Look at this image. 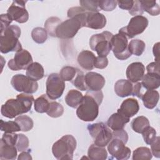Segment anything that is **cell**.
<instances>
[{
  "label": "cell",
  "mask_w": 160,
  "mask_h": 160,
  "mask_svg": "<svg viewBox=\"0 0 160 160\" xmlns=\"http://www.w3.org/2000/svg\"><path fill=\"white\" fill-rule=\"evenodd\" d=\"M12 21L10 19L7 13L1 14V32L8 28Z\"/></svg>",
  "instance_id": "cell-47"
},
{
  "label": "cell",
  "mask_w": 160,
  "mask_h": 160,
  "mask_svg": "<svg viewBox=\"0 0 160 160\" xmlns=\"http://www.w3.org/2000/svg\"><path fill=\"white\" fill-rule=\"evenodd\" d=\"M153 54L156 62H159V42L156 43L152 48Z\"/></svg>",
  "instance_id": "cell-52"
},
{
  "label": "cell",
  "mask_w": 160,
  "mask_h": 160,
  "mask_svg": "<svg viewBox=\"0 0 160 160\" xmlns=\"http://www.w3.org/2000/svg\"><path fill=\"white\" fill-rule=\"evenodd\" d=\"M125 144L126 143L121 139L112 138L108 144V152L118 160H126L129 158L131 151Z\"/></svg>",
  "instance_id": "cell-12"
},
{
  "label": "cell",
  "mask_w": 160,
  "mask_h": 160,
  "mask_svg": "<svg viewBox=\"0 0 160 160\" xmlns=\"http://www.w3.org/2000/svg\"><path fill=\"white\" fill-rule=\"evenodd\" d=\"M0 123L1 130L5 133H14L21 131L19 124L15 121H4L2 119H1Z\"/></svg>",
  "instance_id": "cell-37"
},
{
  "label": "cell",
  "mask_w": 160,
  "mask_h": 160,
  "mask_svg": "<svg viewBox=\"0 0 160 160\" xmlns=\"http://www.w3.org/2000/svg\"><path fill=\"white\" fill-rule=\"evenodd\" d=\"M18 160H24V159L30 160V159H32V157L29 152L25 151H22L21 154H19L18 158Z\"/></svg>",
  "instance_id": "cell-53"
},
{
  "label": "cell",
  "mask_w": 160,
  "mask_h": 160,
  "mask_svg": "<svg viewBox=\"0 0 160 160\" xmlns=\"http://www.w3.org/2000/svg\"><path fill=\"white\" fill-rule=\"evenodd\" d=\"M108 65V59L106 57L98 56L96 58L94 68L98 69H104Z\"/></svg>",
  "instance_id": "cell-46"
},
{
  "label": "cell",
  "mask_w": 160,
  "mask_h": 160,
  "mask_svg": "<svg viewBox=\"0 0 160 160\" xmlns=\"http://www.w3.org/2000/svg\"><path fill=\"white\" fill-rule=\"evenodd\" d=\"M111 45V50L117 59L126 60L131 56L128 49V38L124 34L119 32L113 35Z\"/></svg>",
  "instance_id": "cell-9"
},
{
  "label": "cell",
  "mask_w": 160,
  "mask_h": 160,
  "mask_svg": "<svg viewBox=\"0 0 160 160\" xmlns=\"http://www.w3.org/2000/svg\"><path fill=\"white\" fill-rule=\"evenodd\" d=\"M46 96V94H42L34 100V109L36 112L44 113L48 111L49 102Z\"/></svg>",
  "instance_id": "cell-34"
},
{
  "label": "cell",
  "mask_w": 160,
  "mask_h": 160,
  "mask_svg": "<svg viewBox=\"0 0 160 160\" xmlns=\"http://www.w3.org/2000/svg\"><path fill=\"white\" fill-rule=\"evenodd\" d=\"M142 84L141 82H134L133 86V91L132 93V96H137L139 98H141L142 95Z\"/></svg>",
  "instance_id": "cell-50"
},
{
  "label": "cell",
  "mask_w": 160,
  "mask_h": 160,
  "mask_svg": "<svg viewBox=\"0 0 160 160\" xmlns=\"http://www.w3.org/2000/svg\"><path fill=\"white\" fill-rule=\"evenodd\" d=\"M88 156L92 160H105L108 157V152L104 147L92 144L88 149Z\"/></svg>",
  "instance_id": "cell-26"
},
{
  "label": "cell",
  "mask_w": 160,
  "mask_h": 160,
  "mask_svg": "<svg viewBox=\"0 0 160 160\" xmlns=\"http://www.w3.org/2000/svg\"><path fill=\"white\" fill-rule=\"evenodd\" d=\"M113 34L109 31H103L92 35L89 39V46L96 51L98 56L106 57L111 50V39Z\"/></svg>",
  "instance_id": "cell-5"
},
{
  "label": "cell",
  "mask_w": 160,
  "mask_h": 160,
  "mask_svg": "<svg viewBox=\"0 0 160 160\" xmlns=\"http://www.w3.org/2000/svg\"><path fill=\"white\" fill-rule=\"evenodd\" d=\"M14 121L19 124L22 131L27 132L33 128L34 123L32 119L26 115H21L15 118Z\"/></svg>",
  "instance_id": "cell-32"
},
{
  "label": "cell",
  "mask_w": 160,
  "mask_h": 160,
  "mask_svg": "<svg viewBox=\"0 0 160 160\" xmlns=\"http://www.w3.org/2000/svg\"><path fill=\"white\" fill-rule=\"evenodd\" d=\"M134 1H117V4L119 7L122 9L125 10H130L133 6Z\"/></svg>",
  "instance_id": "cell-51"
},
{
  "label": "cell",
  "mask_w": 160,
  "mask_h": 160,
  "mask_svg": "<svg viewBox=\"0 0 160 160\" xmlns=\"http://www.w3.org/2000/svg\"><path fill=\"white\" fill-rule=\"evenodd\" d=\"M146 70L148 71V73L151 74H159V62H152L149 63L147 67Z\"/></svg>",
  "instance_id": "cell-49"
},
{
  "label": "cell",
  "mask_w": 160,
  "mask_h": 160,
  "mask_svg": "<svg viewBox=\"0 0 160 160\" xmlns=\"http://www.w3.org/2000/svg\"><path fill=\"white\" fill-rule=\"evenodd\" d=\"M133 82L126 79H119L114 84V91L116 94L121 98L132 95L133 91Z\"/></svg>",
  "instance_id": "cell-20"
},
{
  "label": "cell",
  "mask_w": 160,
  "mask_h": 160,
  "mask_svg": "<svg viewBox=\"0 0 160 160\" xmlns=\"http://www.w3.org/2000/svg\"><path fill=\"white\" fill-rule=\"evenodd\" d=\"M112 138H118L123 141L126 144L128 140V134L123 129L118 131H113Z\"/></svg>",
  "instance_id": "cell-48"
},
{
  "label": "cell",
  "mask_w": 160,
  "mask_h": 160,
  "mask_svg": "<svg viewBox=\"0 0 160 160\" xmlns=\"http://www.w3.org/2000/svg\"><path fill=\"white\" fill-rule=\"evenodd\" d=\"M102 99L101 91L87 92L77 108L76 115L78 118L86 122L95 120L99 114V106Z\"/></svg>",
  "instance_id": "cell-1"
},
{
  "label": "cell",
  "mask_w": 160,
  "mask_h": 160,
  "mask_svg": "<svg viewBox=\"0 0 160 160\" xmlns=\"http://www.w3.org/2000/svg\"><path fill=\"white\" fill-rule=\"evenodd\" d=\"M21 32L20 28L16 25H10L1 32L0 50L2 53L18 52L22 49L21 44L19 41Z\"/></svg>",
  "instance_id": "cell-3"
},
{
  "label": "cell",
  "mask_w": 160,
  "mask_h": 160,
  "mask_svg": "<svg viewBox=\"0 0 160 160\" xmlns=\"http://www.w3.org/2000/svg\"><path fill=\"white\" fill-rule=\"evenodd\" d=\"M88 129L94 139V144L98 146H106L112 138V132L104 122L89 124Z\"/></svg>",
  "instance_id": "cell-6"
},
{
  "label": "cell",
  "mask_w": 160,
  "mask_h": 160,
  "mask_svg": "<svg viewBox=\"0 0 160 160\" xmlns=\"http://www.w3.org/2000/svg\"><path fill=\"white\" fill-rule=\"evenodd\" d=\"M34 101V98L31 94H18L16 99H9L2 105L1 114L6 118L12 119L18 115L26 113L31 110Z\"/></svg>",
  "instance_id": "cell-2"
},
{
  "label": "cell",
  "mask_w": 160,
  "mask_h": 160,
  "mask_svg": "<svg viewBox=\"0 0 160 160\" xmlns=\"http://www.w3.org/2000/svg\"><path fill=\"white\" fill-rule=\"evenodd\" d=\"M81 7L89 12H96L100 11V8L98 6V1H79Z\"/></svg>",
  "instance_id": "cell-41"
},
{
  "label": "cell",
  "mask_w": 160,
  "mask_h": 160,
  "mask_svg": "<svg viewBox=\"0 0 160 160\" xmlns=\"http://www.w3.org/2000/svg\"><path fill=\"white\" fill-rule=\"evenodd\" d=\"M32 63V58L29 51L22 49L16 52L13 59L9 61L8 68L12 71H19L21 69H27Z\"/></svg>",
  "instance_id": "cell-14"
},
{
  "label": "cell",
  "mask_w": 160,
  "mask_h": 160,
  "mask_svg": "<svg viewBox=\"0 0 160 160\" xmlns=\"http://www.w3.org/2000/svg\"><path fill=\"white\" fill-rule=\"evenodd\" d=\"M61 20L57 17H51L48 18L44 24L45 29L52 37H56V29L61 22Z\"/></svg>",
  "instance_id": "cell-38"
},
{
  "label": "cell",
  "mask_w": 160,
  "mask_h": 160,
  "mask_svg": "<svg viewBox=\"0 0 160 160\" xmlns=\"http://www.w3.org/2000/svg\"><path fill=\"white\" fill-rule=\"evenodd\" d=\"M145 67L141 62H134L130 64L126 71V77L132 82H137L141 81L144 74Z\"/></svg>",
  "instance_id": "cell-17"
},
{
  "label": "cell",
  "mask_w": 160,
  "mask_h": 160,
  "mask_svg": "<svg viewBox=\"0 0 160 160\" xmlns=\"http://www.w3.org/2000/svg\"><path fill=\"white\" fill-rule=\"evenodd\" d=\"M76 148V140L74 137L66 134L53 144L52 152L54 156L59 160L72 159Z\"/></svg>",
  "instance_id": "cell-4"
},
{
  "label": "cell",
  "mask_w": 160,
  "mask_h": 160,
  "mask_svg": "<svg viewBox=\"0 0 160 160\" xmlns=\"http://www.w3.org/2000/svg\"><path fill=\"white\" fill-rule=\"evenodd\" d=\"M145 42L140 39H132L128 44V49L131 54L137 56H141L145 50Z\"/></svg>",
  "instance_id": "cell-28"
},
{
  "label": "cell",
  "mask_w": 160,
  "mask_h": 160,
  "mask_svg": "<svg viewBox=\"0 0 160 160\" xmlns=\"http://www.w3.org/2000/svg\"><path fill=\"white\" fill-rule=\"evenodd\" d=\"M139 105L138 101L134 98H128L123 101L118 112L126 118H130L138 113Z\"/></svg>",
  "instance_id": "cell-18"
},
{
  "label": "cell",
  "mask_w": 160,
  "mask_h": 160,
  "mask_svg": "<svg viewBox=\"0 0 160 160\" xmlns=\"http://www.w3.org/2000/svg\"><path fill=\"white\" fill-rule=\"evenodd\" d=\"M26 76L36 81L40 80L44 76V68L40 63L32 62L26 69Z\"/></svg>",
  "instance_id": "cell-25"
},
{
  "label": "cell",
  "mask_w": 160,
  "mask_h": 160,
  "mask_svg": "<svg viewBox=\"0 0 160 160\" xmlns=\"http://www.w3.org/2000/svg\"><path fill=\"white\" fill-rule=\"evenodd\" d=\"M46 86L47 96L50 99L55 100L62 95L65 89V82L59 74L52 73L47 78Z\"/></svg>",
  "instance_id": "cell-10"
},
{
  "label": "cell",
  "mask_w": 160,
  "mask_h": 160,
  "mask_svg": "<svg viewBox=\"0 0 160 160\" xmlns=\"http://www.w3.org/2000/svg\"><path fill=\"white\" fill-rule=\"evenodd\" d=\"M82 98L83 96L80 91L75 89H71L67 93L65 97V101L69 107L77 108L81 103Z\"/></svg>",
  "instance_id": "cell-27"
},
{
  "label": "cell",
  "mask_w": 160,
  "mask_h": 160,
  "mask_svg": "<svg viewBox=\"0 0 160 160\" xmlns=\"http://www.w3.org/2000/svg\"><path fill=\"white\" fill-rule=\"evenodd\" d=\"M78 69L66 66L63 67L59 72V76L64 81H72L77 74Z\"/></svg>",
  "instance_id": "cell-36"
},
{
  "label": "cell",
  "mask_w": 160,
  "mask_h": 160,
  "mask_svg": "<svg viewBox=\"0 0 160 160\" xmlns=\"http://www.w3.org/2000/svg\"><path fill=\"white\" fill-rule=\"evenodd\" d=\"M148 19L143 16H136L132 18L128 26L121 28L119 32L124 34L128 38H132L144 32L148 26Z\"/></svg>",
  "instance_id": "cell-8"
},
{
  "label": "cell",
  "mask_w": 160,
  "mask_h": 160,
  "mask_svg": "<svg viewBox=\"0 0 160 160\" xmlns=\"http://www.w3.org/2000/svg\"><path fill=\"white\" fill-rule=\"evenodd\" d=\"M152 157L151 151L147 147H139L133 151L132 154L133 160H150Z\"/></svg>",
  "instance_id": "cell-31"
},
{
  "label": "cell",
  "mask_w": 160,
  "mask_h": 160,
  "mask_svg": "<svg viewBox=\"0 0 160 160\" xmlns=\"http://www.w3.org/2000/svg\"><path fill=\"white\" fill-rule=\"evenodd\" d=\"M29 139L27 136L23 134H18L16 147L18 151L22 152L26 151L29 146Z\"/></svg>",
  "instance_id": "cell-42"
},
{
  "label": "cell",
  "mask_w": 160,
  "mask_h": 160,
  "mask_svg": "<svg viewBox=\"0 0 160 160\" xmlns=\"http://www.w3.org/2000/svg\"><path fill=\"white\" fill-rule=\"evenodd\" d=\"M143 9L140 1H134L133 6L129 11V13L132 16H141L143 14Z\"/></svg>",
  "instance_id": "cell-44"
},
{
  "label": "cell",
  "mask_w": 160,
  "mask_h": 160,
  "mask_svg": "<svg viewBox=\"0 0 160 160\" xmlns=\"http://www.w3.org/2000/svg\"><path fill=\"white\" fill-rule=\"evenodd\" d=\"M117 5V1L102 0L98 1V6L100 9L105 11H111L114 10Z\"/></svg>",
  "instance_id": "cell-43"
},
{
  "label": "cell",
  "mask_w": 160,
  "mask_h": 160,
  "mask_svg": "<svg viewBox=\"0 0 160 160\" xmlns=\"http://www.w3.org/2000/svg\"><path fill=\"white\" fill-rule=\"evenodd\" d=\"M83 27L81 21L78 18H71L62 21L56 29V37L68 39L72 38L77 34L79 29Z\"/></svg>",
  "instance_id": "cell-7"
},
{
  "label": "cell",
  "mask_w": 160,
  "mask_h": 160,
  "mask_svg": "<svg viewBox=\"0 0 160 160\" xmlns=\"http://www.w3.org/2000/svg\"><path fill=\"white\" fill-rule=\"evenodd\" d=\"M31 37L36 43L42 44L48 38V32L44 28L37 27L32 29L31 32Z\"/></svg>",
  "instance_id": "cell-35"
},
{
  "label": "cell",
  "mask_w": 160,
  "mask_h": 160,
  "mask_svg": "<svg viewBox=\"0 0 160 160\" xmlns=\"http://www.w3.org/2000/svg\"><path fill=\"white\" fill-rule=\"evenodd\" d=\"M11 84L17 91L28 94L34 93L38 89V84L36 81L22 74L14 75L11 79Z\"/></svg>",
  "instance_id": "cell-11"
},
{
  "label": "cell",
  "mask_w": 160,
  "mask_h": 160,
  "mask_svg": "<svg viewBox=\"0 0 160 160\" xmlns=\"http://www.w3.org/2000/svg\"><path fill=\"white\" fill-rule=\"evenodd\" d=\"M149 126V121L147 118L143 116H138L131 122V127L134 131L142 133L143 131Z\"/></svg>",
  "instance_id": "cell-29"
},
{
  "label": "cell",
  "mask_w": 160,
  "mask_h": 160,
  "mask_svg": "<svg viewBox=\"0 0 160 160\" xmlns=\"http://www.w3.org/2000/svg\"><path fill=\"white\" fill-rule=\"evenodd\" d=\"M143 11L151 16H158L160 13V8L156 1H140Z\"/></svg>",
  "instance_id": "cell-30"
},
{
  "label": "cell",
  "mask_w": 160,
  "mask_h": 160,
  "mask_svg": "<svg viewBox=\"0 0 160 160\" xmlns=\"http://www.w3.org/2000/svg\"><path fill=\"white\" fill-rule=\"evenodd\" d=\"M129 121V118H126L118 112L112 114L107 121V126L113 131L121 130Z\"/></svg>",
  "instance_id": "cell-21"
},
{
  "label": "cell",
  "mask_w": 160,
  "mask_h": 160,
  "mask_svg": "<svg viewBox=\"0 0 160 160\" xmlns=\"http://www.w3.org/2000/svg\"><path fill=\"white\" fill-rule=\"evenodd\" d=\"M96 58L92 52L88 50H84L78 54L77 61L82 69L85 70H92L94 68Z\"/></svg>",
  "instance_id": "cell-19"
},
{
  "label": "cell",
  "mask_w": 160,
  "mask_h": 160,
  "mask_svg": "<svg viewBox=\"0 0 160 160\" xmlns=\"http://www.w3.org/2000/svg\"><path fill=\"white\" fill-rule=\"evenodd\" d=\"M18 149L14 145L7 144L1 140L0 159L1 160H14L16 159Z\"/></svg>",
  "instance_id": "cell-22"
},
{
  "label": "cell",
  "mask_w": 160,
  "mask_h": 160,
  "mask_svg": "<svg viewBox=\"0 0 160 160\" xmlns=\"http://www.w3.org/2000/svg\"><path fill=\"white\" fill-rule=\"evenodd\" d=\"M85 82L88 90L99 91L105 84V79L100 74L95 72H89L85 75Z\"/></svg>",
  "instance_id": "cell-16"
},
{
  "label": "cell",
  "mask_w": 160,
  "mask_h": 160,
  "mask_svg": "<svg viewBox=\"0 0 160 160\" xmlns=\"http://www.w3.org/2000/svg\"><path fill=\"white\" fill-rule=\"evenodd\" d=\"M141 99L143 102L144 107L152 109L156 106L159 101V94L156 90H147L142 94Z\"/></svg>",
  "instance_id": "cell-23"
},
{
  "label": "cell",
  "mask_w": 160,
  "mask_h": 160,
  "mask_svg": "<svg viewBox=\"0 0 160 160\" xmlns=\"http://www.w3.org/2000/svg\"><path fill=\"white\" fill-rule=\"evenodd\" d=\"M27 1H14L7 10V14L12 21L19 23H24L29 19V13L25 4Z\"/></svg>",
  "instance_id": "cell-13"
},
{
  "label": "cell",
  "mask_w": 160,
  "mask_h": 160,
  "mask_svg": "<svg viewBox=\"0 0 160 160\" xmlns=\"http://www.w3.org/2000/svg\"><path fill=\"white\" fill-rule=\"evenodd\" d=\"M160 138L159 136H157L156 140L151 144V153L156 158H160V142H159Z\"/></svg>",
  "instance_id": "cell-45"
},
{
  "label": "cell",
  "mask_w": 160,
  "mask_h": 160,
  "mask_svg": "<svg viewBox=\"0 0 160 160\" xmlns=\"http://www.w3.org/2000/svg\"><path fill=\"white\" fill-rule=\"evenodd\" d=\"M46 113L51 118H59L64 113V108L59 102L56 101H51L49 102Z\"/></svg>",
  "instance_id": "cell-33"
},
{
  "label": "cell",
  "mask_w": 160,
  "mask_h": 160,
  "mask_svg": "<svg viewBox=\"0 0 160 160\" xmlns=\"http://www.w3.org/2000/svg\"><path fill=\"white\" fill-rule=\"evenodd\" d=\"M73 85L78 89L81 91H88L87 86L85 82V75L83 72L78 69L76 76L72 81Z\"/></svg>",
  "instance_id": "cell-39"
},
{
  "label": "cell",
  "mask_w": 160,
  "mask_h": 160,
  "mask_svg": "<svg viewBox=\"0 0 160 160\" xmlns=\"http://www.w3.org/2000/svg\"><path fill=\"white\" fill-rule=\"evenodd\" d=\"M141 83L147 90H154L160 86V75L151 73L144 74Z\"/></svg>",
  "instance_id": "cell-24"
},
{
  "label": "cell",
  "mask_w": 160,
  "mask_h": 160,
  "mask_svg": "<svg viewBox=\"0 0 160 160\" xmlns=\"http://www.w3.org/2000/svg\"><path fill=\"white\" fill-rule=\"evenodd\" d=\"M106 18L104 15L99 12L88 11L85 18V27L93 29H101L105 27Z\"/></svg>",
  "instance_id": "cell-15"
},
{
  "label": "cell",
  "mask_w": 160,
  "mask_h": 160,
  "mask_svg": "<svg viewBox=\"0 0 160 160\" xmlns=\"http://www.w3.org/2000/svg\"><path fill=\"white\" fill-rule=\"evenodd\" d=\"M144 142L147 144L151 145L156 139V131L154 128L149 126L141 133Z\"/></svg>",
  "instance_id": "cell-40"
}]
</instances>
